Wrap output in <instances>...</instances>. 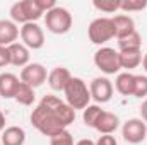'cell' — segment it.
Returning <instances> with one entry per match:
<instances>
[{"label":"cell","mask_w":147,"mask_h":145,"mask_svg":"<svg viewBox=\"0 0 147 145\" xmlns=\"http://www.w3.org/2000/svg\"><path fill=\"white\" fill-rule=\"evenodd\" d=\"M33 126L45 137H55L60 132L67 130L75 119V109L53 94H46L41 103L31 111L29 116Z\"/></svg>","instance_id":"1"},{"label":"cell","mask_w":147,"mask_h":145,"mask_svg":"<svg viewBox=\"0 0 147 145\" xmlns=\"http://www.w3.org/2000/svg\"><path fill=\"white\" fill-rule=\"evenodd\" d=\"M63 92H65L67 104L72 109H75V111H77V109H82V111H84V109L89 106L91 92H89L87 84H86L80 77H72Z\"/></svg>","instance_id":"2"},{"label":"cell","mask_w":147,"mask_h":145,"mask_svg":"<svg viewBox=\"0 0 147 145\" xmlns=\"http://www.w3.org/2000/svg\"><path fill=\"white\" fill-rule=\"evenodd\" d=\"M43 14L45 12L39 9L36 0H19L10 7V21L16 24L36 22L39 17H43Z\"/></svg>","instance_id":"3"},{"label":"cell","mask_w":147,"mask_h":145,"mask_svg":"<svg viewBox=\"0 0 147 145\" xmlns=\"http://www.w3.org/2000/svg\"><path fill=\"white\" fill-rule=\"evenodd\" d=\"M72 14L65 9V7H60L57 5L55 9H51L50 12L45 14V24H46V29L53 34H65L70 31L72 28Z\"/></svg>","instance_id":"4"},{"label":"cell","mask_w":147,"mask_h":145,"mask_svg":"<svg viewBox=\"0 0 147 145\" xmlns=\"http://www.w3.org/2000/svg\"><path fill=\"white\" fill-rule=\"evenodd\" d=\"M87 36L92 44H105L115 38V26L111 17H98L87 28Z\"/></svg>","instance_id":"5"},{"label":"cell","mask_w":147,"mask_h":145,"mask_svg":"<svg viewBox=\"0 0 147 145\" xmlns=\"http://www.w3.org/2000/svg\"><path fill=\"white\" fill-rule=\"evenodd\" d=\"M94 65H96V68H99L106 75H115L121 70L118 51L110 46H101L94 53Z\"/></svg>","instance_id":"6"},{"label":"cell","mask_w":147,"mask_h":145,"mask_svg":"<svg viewBox=\"0 0 147 145\" xmlns=\"http://www.w3.org/2000/svg\"><path fill=\"white\" fill-rule=\"evenodd\" d=\"M121 135L123 140L132 145H137L147 138V123L140 118H130L123 123L121 126Z\"/></svg>","instance_id":"7"},{"label":"cell","mask_w":147,"mask_h":145,"mask_svg":"<svg viewBox=\"0 0 147 145\" xmlns=\"http://www.w3.org/2000/svg\"><path fill=\"white\" fill-rule=\"evenodd\" d=\"M19 36L28 50H39L45 44V33L36 22L22 24V28L19 29Z\"/></svg>","instance_id":"8"},{"label":"cell","mask_w":147,"mask_h":145,"mask_svg":"<svg viewBox=\"0 0 147 145\" xmlns=\"http://www.w3.org/2000/svg\"><path fill=\"white\" fill-rule=\"evenodd\" d=\"M89 92H91V99H94L99 104H105L113 97V84L106 77H96L89 84Z\"/></svg>","instance_id":"9"},{"label":"cell","mask_w":147,"mask_h":145,"mask_svg":"<svg viewBox=\"0 0 147 145\" xmlns=\"http://www.w3.org/2000/svg\"><path fill=\"white\" fill-rule=\"evenodd\" d=\"M48 80V72L41 63H29L21 70V82L36 89Z\"/></svg>","instance_id":"10"},{"label":"cell","mask_w":147,"mask_h":145,"mask_svg":"<svg viewBox=\"0 0 147 145\" xmlns=\"http://www.w3.org/2000/svg\"><path fill=\"white\" fill-rule=\"evenodd\" d=\"M118 126H120V118L115 113L103 111L94 125V130H98L101 135H113L118 130Z\"/></svg>","instance_id":"11"},{"label":"cell","mask_w":147,"mask_h":145,"mask_svg":"<svg viewBox=\"0 0 147 145\" xmlns=\"http://www.w3.org/2000/svg\"><path fill=\"white\" fill-rule=\"evenodd\" d=\"M7 53H9L10 65L22 67V68L29 65V50L22 43H12L10 46H7Z\"/></svg>","instance_id":"12"},{"label":"cell","mask_w":147,"mask_h":145,"mask_svg":"<svg viewBox=\"0 0 147 145\" xmlns=\"http://www.w3.org/2000/svg\"><path fill=\"white\" fill-rule=\"evenodd\" d=\"M113 19V26H115V38L121 39V38L128 36L132 33H135V21L128 15V14H116Z\"/></svg>","instance_id":"13"},{"label":"cell","mask_w":147,"mask_h":145,"mask_svg":"<svg viewBox=\"0 0 147 145\" xmlns=\"http://www.w3.org/2000/svg\"><path fill=\"white\" fill-rule=\"evenodd\" d=\"M72 75L65 67H55L51 72H48V84L53 91H65L67 84L70 82Z\"/></svg>","instance_id":"14"},{"label":"cell","mask_w":147,"mask_h":145,"mask_svg":"<svg viewBox=\"0 0 147 145\" xmlns=\"http://www.w3.org/2000/svg\"><path fill=\"white\" fill-rule=\"evenodd\" d=\"M19 38V28L14 21L2 19L0 21V44L2 46H10L12 43H17Z\"/></svg>","instance_id":"15"},{"label":"cell","mask_w":147,"mask_h":145,"mask_svg":"<svg viewBox=\"0 0 147 145\" xmlns=\"http://www.w3.org/2000/svg\"><path fill=\"white\" fill-rule=\"evenodd\" d=\"M19 84H21V80L17 79V75L10 72L0 73V96L3 99H14Z\"/></svg>","instance_id":"16"},{"label":"cell","mask_w":147,"mask_h":145,"mask_svg":"<svg viewBox=\"0 0 147 145\" xmlns=\"http://www.w3.org/2000/svg\"><path fill=\"white\" fill-rule=\"evenodd\" d=\"M0 142H2V145H24L26 132L21 126H7L2 132Z\"/></svg>","instance_id":"17"},{"label":"cell","mask_w":147,"mask_h":145,"mask_svg":"<svg viewBox=\"0 0 147 145\" xmlns=\"http://www.w3.org/2000/svg\"><path fill=\"white\" fill-rule=\"evenodd\" d=\"M134 80H135L134 73L130 72L118 73V77L115 80V89L121 96H134Z\"/></svg>","instance_id":"18"},{"label":"cell","mask_w":147,"mask_h":145,"mask_svg":"<svg viewBox=\"0 0 147 145\" xmlns=\"http://www.w3.org/2000/svg\"><path fill=\"white\" fill-rule=\"evenodd\" d=\"M120 56V67L132 70L137 68L142 63V51H118Z\"/></svg>","instance_id":"19"},{"label":"cell","mask_w":147,"mask_h":145,"mask_svg":"<svg viewBox=\"0 0 147 145\" xmlns=\"http://www.w3.org/2000/svg\"><path fill=\"white\" fill-rule=\"evenodd\" d=\"M140 46H142V36L137 31L118 39V51H140Z\"/></svg>","instance_id":"20"},{"label":"cell","mask_w":147,"mask_h":145,"mask_svg":"<svg viewBox=\"0 0 147 145\" xmlns=\"http://www.w3.org/2000/svg\"><path fill=\"white\" fill-rule=\"evenodd\" d=\"M14 99H16L19 104H22V106H31V104L34 103V99H36L34 89H33V87H29L28 84L21 82V84L17 85V91H16Z\"/></svg>","instance_id":"21"},{"label":"cell","mask_w":147,"mask_h":145,"mask_svg":"<svg viewBox=\"0 0 147 145\" xmlns=\"http://www.w3.org/2000/svg\"><path fill=\"white\" fill-rule=\"evenodd\" d=\"M101 113H103V109L99 108L98 104H89L87 108L82 111V121H84V125L94 128V125H96L98 118L101 116Z\"/></svg>","instance_id":"22"},{"label":"cell","mask_w":147,"mask_h":145,"mask_svg":"<svg viewBox=\"0 0 147 145\" xmlns=\"http://www.w3.org/2000/svg\"><path fill=\"white\" fill-rule=\"evenodd\" d=\"M147 7V0H120V10L123 14L139 12Z\"/></svg>","instance_id":"23"},{"label":"cell","mask_w":147,"mask_h":145,"mask_svg":"<svg viewBox=\"0 0 147 145\" xmlns=\"http://www.w3.org/2000/svg\"><path fill=\"white\" fill-rule=\"evenodd\" d=\"M92 5L94 9L105 14H115L120 10V0H94Z\"/></svg>","instance_id":"24"},{"label":"cell","mask_w":147,"mask_h":145,"mask_svg":"<svg viewBox=\"0 0 147 145\" xmlns=\"http://www.w3.org/2000/svg\"><path fill=\"white\" fill-rule=\"evenodd\" d=\"M134 97H147V75H135L134 80Z\"/></svg>","instance_id":"25"},{"label":"cell","mask_w":147,"mask_h":145,"mask_svg":"<svg viewBox=\"0 0 147 145\" xmlns=\"http://www.w3.org/2000/svg\"><path fill=\"white\" fill-rule=\"evenodd\" d=\"M50 145H75V144H74L72 133L69 130H63L58 135H55V137L50 138Z\"/></svg>","instance_id":"26"},{"label":"cell","mask_w":147,"mask_h":145,"mask_svg":"<svg viewBox=\"0 0 147 145\" xmlns=\"http://www.w3.org/2000/svg\"><path fill=\"white\" fill-rule=\"evenodd\" d=\"M94 144L96 145H118V142H116V138L113 135H101Z\"/></svg>","instance_id":"27"},{"label":"cell","mask_w":147,"mask_h":145,"mask_svg":"<svg viewBox=\"0 0 147 145\" xmlns=\"http://www.w3.org/2000/svg\"><path fill=\"white\" fill-rule=\"evenodd\" d=\"M7 65H10L7 48H5V46H0V68H2V67H7Z\"/></svg>","instance_id":"28"},{"label":"cell","mask_w":147,"mask_h":145,"mask_svg":"<svg viewBox=\"0 0 147 145\" xmlns=\"http://www.w3.org/2000/svg\"><path fill=\"white\" fill-rule=\"evenodd\" d=\"M139 109H140V119L147 123V97L142 101V104H140V108Z\"/></svg>","instance_id":"29"},{"label":"cell","mask_w":147,"mask_h":145,"mask_svg":"<svg viewBox=\"0 0 147 145\" xmlns=\"http://www.w3.org/2000/svg\"><path fill=\"white\" fill-rule=\"evenodd\" d=\"M75 145H96V144H94L91 138H82V140H79Z\"/></svg>","instance_id":"30"},{"label":"cell","mask_w":147,"mask_h":145,"mask_svg":"<svg viewBox=\"0 0 147 145\" xmlns=\"http://www.w3.org/2000/svg\"><path fill=\"white\" fill-rule=\"evenodd\" d=\"M5 130V114L0 111V132H3Z\"/></svg>","instance_id":"31"},{"label":"cell","mask_w":147,"mask_h":145,"mask_svg":"<svg viewBox=\"0 0 147 145\" xmlns=\"http://www.w3.org/2000/svg\"><path fill=\"white\" fill-rule=\"evenodd\" d=\"M142 67H144V70L147 72V51L144 53V56H142Z\"/></svg>","instance_id":"32"},{"label":"cell","mask_w":147,"mask_h":145,"mask_svg":"<svg viewBox=\"0 0 147 145\" xmlns=\"http://www.w3.org/2000/svg\"><path fill=\"white\" fill-rule=\"evenodd\" d=\"M0 145H2V142H0Z\"/></svg>","instance_id":"33"},{"label":"cell","mask_w":147,"mask_h":145,"mask_svg":"<svg viewBox=\"0 0 147 145\" xmlns=\"http://www.w3.org/2000/svg\"><path fill=\"white\" fill-rule=\"evenodd\" d=\"M0 46H2V44H0Z\"/></svg>","instance_id":"34"}]
</instances>
